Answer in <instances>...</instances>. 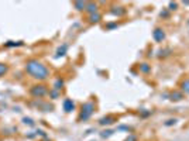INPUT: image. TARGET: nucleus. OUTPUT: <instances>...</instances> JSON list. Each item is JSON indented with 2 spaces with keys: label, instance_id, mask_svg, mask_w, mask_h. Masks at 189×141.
I'll return each mask as SVG.
<instances>
[{
  "label": "nucleus",
  "instance_id": "2",
  "mask_svg": "<svg viewBox=\"0 0 189 141\" xmlns=\"http://www.w3.org/2000/svg\"><path fill=\"white\" fill-rule=\"evenodd\" d=\"M6 70H7V68H6L4 65H0V75H1V73H4Z\"/></svg>",
  "mask_w": 189,
  "mask_h": 141
},
{
  "label": "nucleus",
  "instance_id": "1",
  "mask_svg": "<svg viewBox=\"0 0 189 141\" xmlns=\"http://www.w3.org/2000/svg\"><path fill=\"white\" fill-rule=\"evenodd\" d=\"M27 70H28V73H31L34 78H38V79H45L48 76V73H49L47 67L43 65L38 61H30V62H27Z\"/></svg>",
  "mask_w": 189,
  "mask_h": 141
}]
</instances>
